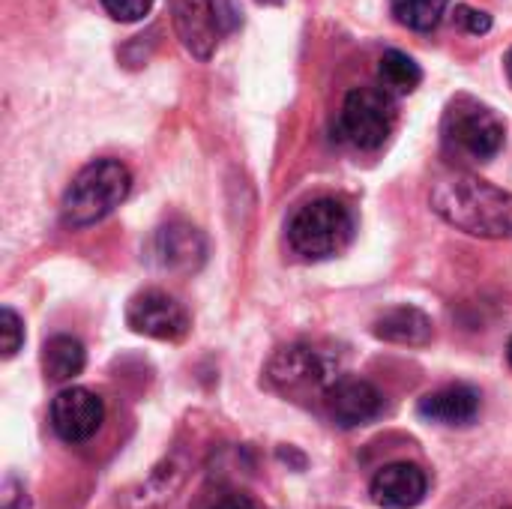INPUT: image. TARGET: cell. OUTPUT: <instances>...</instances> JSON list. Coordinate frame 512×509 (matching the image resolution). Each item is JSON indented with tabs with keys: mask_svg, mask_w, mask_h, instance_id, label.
<instances>
[{
	"mask_svg": "<svg viewBox=\"0 0 512 509\" xmlns=\"http://www.w3.org/2000/svg\"><path fill=\"white\" fill-rule=\"evenodd\" d=\"M132 189V174L117 159H93L63 192V219L72 228H87L111 216Z\"/></svg>",
	"mask_w": 512,
	"mask_h": 509,
	"instance_id": "2",
	"label": "cell"
},
{
	"mask_svg": "<svg viewBox=\"0 0 512 509\" xmlns=\"http://www.w3.org/2000/svg\"><path fill=\"white\" fill-rule=\"evenodd\" d=\"M84 363H87L84 345L72 336H51L42 348V369L45 378L54 384H66L75 375H81Z\"/></svg>",
	"mask_w": 512,
	"mask_h": 509,
	"instance_id": "15",
	"label": "cell"
},
{
	"mask_svg": "<svg viewBox=\"0 0 512 509\" xmlns=\"http://www.w3.org/2000/svg\"><path fill=\"white\" fill-rule=\"evenodd\" d=\"M171 21L183 48L192 57H213L219 45V15L213 0H171Z\"/></svg>",
	"mask_w": 512,
	"mask_h": 509,
	"instance_id": "10",
	"label": "cell"
},
{
	"mask_svg": "<svg viewBox=\"0 0 512 509\" xmlns=\"http://www.w3.org/2000/svg\"><path fill=\"white\" fill-rule=\"evenodd\" d=\"M507 75H510V84H512V51L507 54Z\"/></svg>",
	"mask_w": 512,
	"mask_h": 509,
	"instance_id": "22",
	"label": "cell"
},
{
	"mask_svg": "<svg viewBox=\"0 0 512 509\" xmlns=\"http://www.w3.org/2000/svg\"><path fill=\"white\" fill-rule=\"evenodd\" d=\"M150 255L159 270L174 273V276H189V273L201 270V264L207 258V240L195 225L171 222L153 234Z\"/></svg>",
	"mask_w": 512,
	"mask_h": 509,
	"instance_id": "9",
	"label": "cell"
},
{
	"mask_svg": "<svg viewBox=\"0 0 512 509\" xmlns=\"http://www.w3.org/2000/svg\"><path fill=\"white\" fill-rule=\"evenodd\" d=\"M456 24L474 36H483L492 30V15L483 9H474V6H456Z\"/></svg>",
	"mask_w": 512,
	"mask_h": 509,
	"instance_id": "20",
	"label": "cell"
},
{
	"mask_svg": "<svg viewBox=\"0 0 512 509\" xmlns=\"http://www.w3.org/2000/svg\"><path fill=\"white\" fill-rule=\"evenodd\" d=\"M450 0H390V9L396 15L399 24L411 27V30H435L441 24V18L447 15Z\"/></svg>",
	"mask_w": 512,
	"mask_h": 509,
	"instance_id": "17",
	"label": "cell"
},
{
	"mask_svg": "<svg viewBox=\"0 0 512 509\" xmlns=\"http://www.w3.org/2000/svg\"><path fill=\"white\" fill-rule=\"evenodd\" d=\"M507 509H512V507H507Z\"/></svg>",
	"mask_w": 512,
	"mask_h": 509,
	"instance_id": "25",
	"label": "cell"
},
{
	"mask_svg": "<svg viewBox=\"0 0 512 509\" xmlns=\"http://www.w3.org/2000/svg\"><path fill=\"white\" fill-rule=\"evenodd\" d=\"M21 345H24V324L9 306H3L0 309V354H3V360H12L21 351Z\"/></svg>",
	"mask_w": 512,
	"mask_h": 509,
	"instance_id": "18",
	"label": "cell"
},
{
	"mask_svg": "<svg viewBox=\"0 0 512 509\" xmlns=\"http://www.w3.org/2000/svg\"><path fill=\"white\" fill-rule=\"evenodd\" d=\"M507 360H510V366H512V339H510V345H507Z\"/></svg>",
	"mask_w": 512,
	"mask_h": 509,
	"instance_id": "23",
	"label": "cell"
},
{
	"mask_svg": "<svg viewBox=\"0 0 512 509\" xmlns=\"http://www.w3.org/2000/svg\"><path fill=\"white\" fill-rule=\"evenodd\" d=\"M354 237V216L336 198L303 204L288 222V243L303 258H333L348 249Z\"/></svg>",
	"mask_w": 512,
	"mask_h": 509,
	"instance_id": "4",
	"label": "cell"
},
{
	"mask_svg": "<svg viewBox=\"0 0 512 509\" xmlns=\"http://www.w3.org/2000/svg\"><path fill=\"white\" fill-rule=\"evenodd\" d=\"M336 381L333 363L312 345L279 348L267 363V384L291 402H324Z\"/></svg>",
	"mask_w": 512,
	"mask_h": 509,
	"instance_id": "5",
	"label": "cell"
},
{
	"mask_svg": "<svg viewBox=\"0 0 512 509\" xmlns=\"http://www.w3.org/2000/svg\"><path fill=\"white\" fill-rule=\"evenodd\" d=\"M399 120V108L384 87H357L345 96L339 111V138L357 150H378L387 144Z\"/></svg>",
	"mask_w": 512,
	"mask_h": 509,
	"instance_id": "6",
	"label": "cell"
},
{
	"mask_svg": "<svg viewBox=\"0 0 512 509\" xmlns=\"http://www.w3.org/2000/svg\"><path fill=\"white\" fill-rule=\"evenodd\" d=\"M51 429L66 444H84L90 441L105 417V405L96 393L84 387H66L51 402Z\"/></svg>",
	"mask_w": 512,
	"mask_h": 509,
	"instance_id": "8",
	"label": "cell"
},
{
	"mask_svg": "<svg viewBox=\"0 0 512 509\" xmlns=\"http://www.w3.org/2000/svg\"><path fill=\"white\" fill-rule=\"evenodd\" d=\"M372 333L381 339V342H393V345H411V348H420V345H429L432 336H435V324L432 318L417 309V306H393L387 309Z\"/></svg>",
	"mask_w": 512,
	"mask_h": 509,
	"instance_id": "14",
	"label": "cell"
},
{
	"mask_svg": "<svg viewBox=\"0 0 512 509\" xmlns=\"http://www.w3.org/2000/svg\"><path fill=\"white\" fill-rule=\"evenodd\" d=\"M258 3H282V0H258Z\"/></svg>",
	"mask_w": 512,
	"mask_h": 509,
	"instance_id": "24",
	"label": "cell"
},
{
	"mask_svg": "<svg viewBox=\"0 0 512 509\" xmlns=\"http://www.w3.org/2000/svg\"><path fill=\"white\" fill-rule=\"evenodd\" d=\"M441 138L453 156H462L471 162H489L501 153L507 129H504V120L486 102L468 93H459L456 99H450L444 111Z\"/></svg>",
	"mask_w": 512,
	"mask_h": 509,
	"instance_id": "3",
	"label": "cell"
},
{
	"mask_svg": "<svg viewBox=\"0 0 512 509\" xmlns=\"http://www.w3.org/2000/svg\"><path fill=\"white\" fill-rule=\"evenodd\" d=\"M327 414L336 426L342 429H357V426H366L372 423L381 408H384V399L381 393L369 384V381H360V378H339L327 399Z\"/></svg>",
	"mask_w": 512,
	"mask_h": 509,
	"instance_id": "11",
	"label": "cell"
},
{
	"mask_svg": "<svg viewBox=\"0 0 512 509\" xmlns=\"http://www.w3.org/2000/svg\"><path fill=\"white\" fill-rule=\"evenodd\" d=\"M204 509H255V504L243 492H222L219 498H213Z\"/></svg>",
	"mask_w": 512,
	"mask_h": 509,
	"instance_id": "21",
	"label": "cell"
},
{
	"mask_svg": "<svg viewBox=\"0 0 512 509\" xmlns=\"http://www.w3.org/2000/svg\"><path fill=\"white\" fill-rule=\"evenodd\" d=\"M105 12L114 18V21H141L150 9H153V0H102Z\"/></svg>",
	"mask_w": 512,
	"mask_h": 509,
	"instance_id": "19",
	"label": "cell"
},
{
	"mask_svg": "<svg viewBox=\"0 0 512 509\" xmlns=\"http://www.w3.org/2000/svg\"><path fill=\"white\" fill-rule=\"evenodd\" d=\"M126 324L138 333V336H150L159 342H180L192 321L189 312L183 309V303H177L171 294L165 291H141L129 300L126 306Z\"/></svg>",
	"mask_w": 512,
	"mask_h": 509,
	"instance_id": "7",
	"label": "cell"
},
{
	"mask_svg": "<svg viewBox=\"0 0 512 509\" xmlns=\"http://www.w3.org/2000/svg\"><path fill=\"white\" fill-rule=\"evenodd\" d=\"M417 414L441 426H471L480 414V393L468 384H450L423 396Z\"/></svg>",
	"mask_w": 512,
	"mask_h": 509,
	"instance_id": "13",
	"label": "cell"
},
{
	"mask_svg": "<svg viewBox=\"0 0 512 509\" xmlns=\"http://www.w3.org/2000/svg\"><path fill=\"white\" fill-rule=\"evenodd\" d=\"M426 492H429V480H426L423 468H417L411 462H393V465L381 468L369 486L372 504L381 509L420 507Z\"/></svg>",
	"mask_w": 512,
	"mask_h": 509,
	"instance_id": "12",
	"label": "cell"
},
{
	"mask_svg": "<svg viewBox=\"0 0 512 509\" xmlns=\"http://www.w3.org/2000/svg\"><path fill=\"white\" fill-rule=\"evenodd\" d=\"M378 75L384 90H390L393 96H405L414 93L423 81V69L414 57H408L405 51H387L378 63Z\"/></svg>",
	"mask_w": 512,
	"mask_h": 509,
	"instance_id": "16",
	"label": "cell"
},
{
	"mask_svg": "<svg viewBox=\"0 0 512 509\" xmlns=\"http://www.w3.org/2000/svg\"><path fill=\"white\" fill-rule=\"evenodd\" d=\"M432 210L462 234L480 240H510L512 237V192L501 186L456 174L432 189Z\"/></svg>",
	"mask_w": 512,
	"mask_h": 509,
	"instance_id": "1",
	"label": "cell"
}]
</instances>
